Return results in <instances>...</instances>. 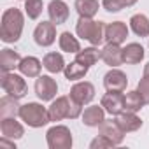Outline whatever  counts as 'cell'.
Returning a JSON list of instances; mask_svg holds the SVG:
<instances>
[{
	"label": "cell",
	"instance_id": "6da1fadb",
	"mask_svg": "<svg viewBox=\"0 0 149 149\" xmlns=\"http://www.w3.org/2000/svg\"><path fill=\"white\" fill-rule=\"evenodd\" d=\"M23 26H25V18H23L21 11L16 9V7L7 9L2 14V32H0V39L7 44L19 40V37L23 33Z\"/></svg>",
	"mask_w": 149,
	"mask_h": 149
},
{
	"label": "cell",
	"instance_id": "7a4b0ae2",
	"mask_svg": "<svg viewBox=\"0 0 149 149\" xmlns=\"http://www.w3.org/2000/svg\"><path fill=\"white\" fill-rule=\"evenodd\" d=\"M47 111H49V119L51 121H61L65 118L76 119V118L83 116V105L77 104L70 95L68 97H58Z\"/></svg>",
	"mask_w": 149,
	"mask_h": 149
},
{
	"label": "cell",
	"instance_id": "3957f363",
	"mask_svg": "<svg viewBox=\"0 0 149 149\" xmlns=\"http://www.w3.org/2000/svg\"><path fill=\"white\" fill-rule=\"evenodd\" d=\"M76 33L81 39L88 40L91 46H100L105 40V25L102 21H93L91 18H79Z\"/></svg>",
	"mask_w": 149,
	"mask_h": 149
},
{
	"label": "cell",
	"instance_id": "277c9868",
	"mask_svg": "<svg viewBox=\"0 0 149 149\" xmlns=\"http://www.w3.org/2000/svg\"><path fill=\"white\" fill-rule=\"evenodd\" d=\"M19 118H21V121H25L32 128H42L51 121L49 119V111L46 107H42L40 104H37V102H28V104L21 105Z\"/></svg>",
	"mask_w": 149,
	"mask_h": 149
},
{
	"label": "cell",
	"instance_id": "5b68a950",
	"mask_svg": "<svg viewBox=\"0 0 149 149\" xmlns=\"http://www.w3.org/2000/svg\"><path fill=\"white\" fill-rule=\"evenodd\" d=\"M46 140H47L49 149H70L72 147V133L63 125H56L49 128L46 133Z\"/></svg>",
	"mask_w": 149,
	"mask_h": 149
},
{
	"label": "cell",
	"instance_id": "8992f818",
	"mask_svg": "<svg viewBox=\"0 0 149 149\" xmlns=\"http://www.w3.org/2000/svg\"><path fill=\"white\" fill-rule=\"evenodd\" d=\"M0 84H2V90L14 97V98H23L28 91L26 88V83L21 76H18V74H13V72H4V76H2V81H0Z\"/></svg>",
	"mask_w": 149,
	"mask_h": 149
},
{
	"label": "cell",
	"instance_id": "52a82bcc",
	"mask_svg": "<svg viewBox=\"0 0 149 149\" xmlns=\"http://www.w3.org/2000/svg\"><path fill=\"white\" fill-rule=\"evenodd\" d=\"M33 40L40 47H47L56 40V25L53 21H42L33 30Z\"/></svg>",
	"mask_w": 149,
	"mask_h": 149
},
{
	"label": "cell",
	"instance_id": "ba28073f",
	"mask_svg": "<svg viewBox=\"0 0 149 149\" xmlns=\"http://www.w3.org/2000/svg\"><path fill=\"white\" fill-rule=\"evenodd\" d=\"M58 93V84L53 77L49 76H39L35 81V95L42 100V102H49L56 97Z\"/></svg>",
	"mask_w": 149,
	"mask_h": 149
},
{
	"label": "cell",
	"instance_id": "9c48e42d",
	"mask_svg": "<svg viewBox=\"0 0 149 149\" xmlns=\"http://www.w3.org/2000/svg\"><path fill=\"white\" fill-rule=\"evenodd\" d=\"M100 105L104 107L105 112H109L111 116H118L125 111V95L123 91H107L102 97Z\"/></svg>",
	"mask_w": 149,
	"mask_h": 149
},
{
	"label": "cell",
	"instance_id": "30bf717a",
	"mask_svg": "<svg viewBox=\"0 0 149 149\" xmlns=\"http://www.w3.org/2000/svg\"><path fill=\"white\" fill-rule=\"evenodd\" d=\"M70 97L76 100L77 104L86 105V104H90L95 98V86L91 83H88V81L76 83V84L70 88Z\"/></svg>",
	"mask_w": 149,
	"mask_h": 149
},
{
	"label": "cell",
	"instance_id": "8fae6325",
	"mask_svg": "<svg viewBox=\"0 0 149 149\" xmlns=\"http://www.w3.org/2000/svg\"><path fill=\"white\" fill-rule=\"evenodd\" d=\"M128 84V79H126V74L121 72L119 68L112 67L105 76H104V86L107 91H123Z\"/></svg>",
	"mask_w": 149,
	"mask_h": 149
},
{
	"label": "cell",
	"instance_id": "7c38bea8",
	"mask_svg": "<svg viewBox=\"0 0 149 149\" xmlns=\"http://www.w3.org/2000/svg\"><path fill=\"white\" fill-rule=\"evenodd\" d=\"M128 37V26L123 21H112L105 26V42L107 44H123Z\"/></svg>",
	"mask_w": 149,
	"mask_h": 149
},
{
	"label": "cell",
	"instance_id": "4fadbf2b",
	"mask_svg": "<svg viewBox=\"0 0 149 149\" xmlns=\"http://www.w3.org/2000/svg\"><path fill=\"white\" fill-rule=\"evenodd\" d=\"M47 14L54 25H63L68 19L70 11H68V6L63 0H51L49 6H47Z\"/></svg>",
	"mask_w": 149,
	"mask_h": 149
},
{
	"label": "cell",
	"instance_id": "5bb4252c",
	"mask_svg": "<svg viewBox=\"0 0 149 149\" xmlns=\"http://www.w3.org/2000/svg\"><path fill=\"white\" fill-rule=\"evenodd\" d=\"M0 130H2V137H7L11 140L21 139L25 135V128L19 121L14 118H2L0 119Z\"/></svg>",
	"mask_w": 149,
	"mask_h": 149
},
{
	"label": "cell",
	"instance_id": "9a60e30c",
	"mask_svg": "<svg viewBox=\"0 0 149 149\" xmlns=\"http://www.w3.org/2000/svg\"><path fill=\"white\" fill-rule=\"evenodd\" d=\"M98 132H100V135L107 137L114 146H119V144L123 142V139H125V132H123L121 126L116 123V119H112V121H104V123L98 126Z\"/></svg>",
	"mask_w": 149,
	"mask_h": 149
},
{
	"label": "cell",
	"instance_id": "2e32d148",
	"mask_svg": "<svg viewBox=\"0 0 149 149\" xmlns=\"http://www.w3.org/2000/svg\"><path fill=\"white\" fill-rule=\"evenodd\" d=\"M116 123L121 126V130H123L125 133L137 132V130L142 126V119L137 116V112H130V111H123L121 114H118Z\"/></svg>",
	"mask_w": 149,
	"mask_h": 149
},
{
	"label": "cell",
	"instance_id": "e0dca14e",
	"mask_svg": "<svg viewBox=\"0 0 149 149\" xmlns=\"http://www.w3.org/2000/svg\"><path fill=\"white\" fill-rule=\"evenodd\" d=\"M44 65L40 63V60L39 58H35V56H26V58H21V61H19V65H18V68H19V72L23 74V76H26V77H39L40 76V68H42Z\"/></svg>",
	"mask_w": 149,
	"mask_h": 149
},
{
	"label": "cell",
	"instance_id": "ac0fdd59",
	"mask_svg": "<svg viewBox=\"0 0 149 149\" xmlns=\"http://www.w3.org/2000/svg\"><path fill=\"white\" fill-rule=\"evenodd\" d=\"M102 60L109 65V67H119L123 61V49L119 47V44H107L102 49Z\"/></svg>",
	"mask_w": 149,
	"mask_h": 149
},
{
	"label": "cell",
	"instance_id": "d6986e66",
	"mask_svg": "<svg viewBox=\"0 0 149 149\" xmlns=\"http://www.w3.org/2000/svg\"><path fill=\"white\" fill-rule=\"evenodd\" d=\"M105 121V111L104 107L100 105H91V107H86L84 112H83V123L86 126H100L102 123Z\"/></svg>",
	"mask_w": 149,
	"mask_h": 149
},
{
	"label": "cell",
	"instance_id": "ffe728a7",
	"mask_svg": "<svg viewBox=\"0 0 149 149\" xmlns=\"http://www.w3.org/2000/svg\"><path fill=\"white\" fill-rule=\"evenodd\" d=\"M144 60V47L139 42H130L123 47V61L128 65H137Z\"/></svg>",
	"mask_w": 149,
	"mask_h": 149
},
{
	"label": "cell",
	"instance_id": "44dd1931",
	"mask_svg": "<svg viewBox=\"0 0 149 149\" xmlns=\"http://www.w3.org/2000/svg\"><path fill=\"white\" fill-rule=\"evenodd\" d=\"M21 61V56L18 51L13 49H2V54H0V67H2V72H11L14 70Z\"/></svg>",
	"mask_w": 149,
	"mask_h": 149
},
{
	"label": "cell",
	"instance_id": "7402d4cb",
	"mask_svg": "<svg viewBox=\"0 0 149 149\" xmlns=\"http://www.w3.org/2000/svg\"><path fill=\"white\" fill-rule=\"evenodd\" d=\"M19 109L21 105L18 104V98L7 95L0 100V116L2 118H16L19 116Z\"/></svg>",
	"mask_w": 149,
	"mask_h": 149
},
{
	"label": "cell",
	"instance_id": "603a6c76",
	"mask_svg": "<svg viewBox=\"0 0 149 149\" xmlns=\"http://www.w3.org/2000/svg\"><path fill=\"white\" fill-rule=\"evenodd\" d=\"M100 58H102V51H98L97 46H91V47H86V49H81L79 53H76V61H79L86 67H93Z\"/></svg>",
	"mask_w": 149,
	"mask_h": 149
},
{
	"label": "cell",
	"instance_id": "cb8c5ba5",
	"mask_svg": "<svg viewBox=\"0 0 149 149\" xmlns=\"http://www.w3.org/2000/svg\"><path fill=\"white\" fill-rule=\"evenodd\" d=\"M42 65H44V68L47 72L58 74V72H61L65 68V60H63V56L60 53H47L44 56V60H42Z\"/></svg>",
	"mask_w": 149,
	"mask_h": 149
},
{
	"label": "cell",
	"instance_id": "d4e9b609",
	"mask_svg": "<svg viewBox=\"0 0 149 149\" xmlns=\"http://www.w3.org/2000/svg\"><path fill=\"white\" fill-rule=\"evenodd\" d=\"M76 11L81 18H93L98 13V0H76Z\"/></svg>",
	"mask_w": 149,
	"mask_h": 149
},
{
	"label": "cell",
	"instance_id": "484cf974",
	"mask_svg": "<svg viewBox=\"0 0 149 149\" xmlns=\"http://www.w3.org/2000/svg\"><path fill=\"white\" fill-rule=\"evenodd\" d=\"M130 28L139 37H149V19L144 14H133L130 18Z\"/></svg>",
	"mask_w": 149,
	"mask_h": 149
},
{
	"label": "cell",
	"instance_id": "4316f807",
	"mask_svg": "<svg viewBox=\"0 0 149 149\" xmlns=\"http://www.w3.org/2000/svg\"><path fill=\"white\" fill-rule=\"evenodd\" d=\"M88 70H90V67H86V65H83L79 61H72V63L65 65L63 74H65V77L68 81H77V79H83L86 76Z\"/></svg>",
	"mask_w": 149,
	"mask_h": 149
},
{
	"label": "cell",
	"instance_id": "83f0119b",
	"mask_svg": "<svg viewBox=\"0 0 149 149\" xmlns=\"http://www.w3.org/2000/svg\"><path fill=\"white\" fill-rule=\"evenodd\" d=\"M58 44H60V49L65 51V53H79L81 51V44L79 40L74 37L70 32H63L60 33V39H58Z\"/></svg>",
	"mask_w": 149,
	"mask_h": 149
},
{
	"label": "cell",
	"instance_id": "f1b7e54d",
	"mask_svg": "<svg viewBox=\"0 0 149 149\" xmlns=\"http://www.w3.org/2000/svg\"><path fill=\"white\" fill-rule=\"evenodd\" d=\"M146 105L144 98L140 97V93L135 90V91H128L125 95V111H130V112H139L142 107Z\"/></svg>",
	"mask_w": 149,
	"mask_h": 149
},
{
	"label": "cell",
	"instance_id": "f546056e",
	"mask_svg": "<svg viewBox=\"0 0 149 149\" xmlns=\"http://www.w3.org/2000/svg\"><path fill=\"white\" fill-rule=\"evenodd\" d=\"M137 4V0H102V6L107 13H119L121 9L132 7Z\"/></svg>",
	"mask_w": 149,
	"mask_h": 149
},
{
	"label": "cell",
	"instance_id": "4dcf8cb0",
	"mask_svg": "<svg viewBox=\"0 0 149 149\" xmlns=\"http://www.w3.org/2000/svg\"><path fill=\"white\" fill-rule=\"evenodd\" d=\"M25 13L30 19H37L42 14V0H25Z\"/></svg>",
	"mask_w": 149,
	"mask_h": 149
},
{
	"label": "cell",
	"instance_id": "1f68e13d",
	"mask_svg": "<svg viewBox=\"0 0 149 149\" xmlns=\"http://www.w3.org/2000/svg\"><path fill=\"white\" fill-rule=\"evenodd\" d=\"M137 91L140 93V97L144 98L146 104H149V76H144L139 84H137Z\"/></svg>",
	"mask_w": 149,
	"mask_h": 149
},
{
	"label": "cell",
	"instance_id": "d6a6232c",
	"mask_svg": "<svg viewBox=\"0 0 149 149\" xmlns=\"http://www.w3.org/2000/svg\"><path fill=\"white\" fill-rule=\"evenodd\" d=\"M90 147L91 149H102V147H114V144L107 139V137H104V135H98L97 139H93L91 140V144H90Z\"/></svg>",
	"mask_w": 149,
	"mask_h": 149
},
{
	"label": "cell",
	"instance_id": "836d02e7",
	"mask_svg": "<svg viewBox=\"0 0 149 149\" xmlns=\"http://www.w3.org/2000/svg\"><path fill=\"white\" fill-rule=\"evenodd\" d=\"M0 146H7V147H13V149H16L14 142H7V137H2V140H0Z\"/></svg>",
	"mask_w": 149,
	"mask_h": 149
},
{
	"label": "cell",
	"instance_id": "e575fe53",
	"mask_svg": "<svg viewBox=\"0 0 149 149\" xmlns=\"http://www.w3.org/2000/svg\"><path fill=\"white\" fill-rule=\"evenodd\" d=\"M144 76H149V63L144 67Z\"/></svg>",
	"mask_w": 149,
	"mask_h": 149
}]
</instances>
